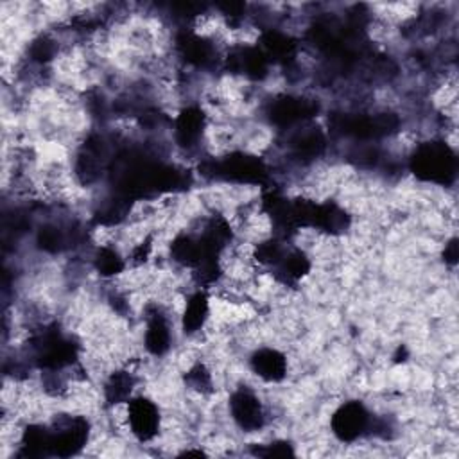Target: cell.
I'll use <instances>...</instances> for the list:
<instances>
[{
  "label": "cell",
  "instance_id": "6da1fadb",
  "mask_svg": "<svg viewBox=\"0 0 459 459\" xmlns=\"http://www.w3.org/2000/svg\"><path fill=\"white\" fill-rule=\"evenodd\" d=\"M230 411L235 423L247 432L262 429L265 421V411L258 396L249 389H242L231 396Z\"/></svg>",
  "mask_w": 459,
  "mask_h": 459
},
{
  "label": "cell",
  "instance_id": "7a4b0ae2",
  "mask_svg": "<svg viewBox=\"0 0 459 459\" xmlns=\"http://www.w3.org/2000/svg\"><path fill=\"white\" fill-rule=\"evenodd\" d=\"M368 427V412L359 402L344 403L332 418L333 434L342 441L357 439Z\"/></svg>",
  "mask_w": 459,
  "mask_h": 459
},
{
  "label": "cell",
  "instance_id": "3957f363",
  "mask_svg": "<svg viewBox=\"0 0 459 459\" xmlns=\"http://www.w3.org/2000/svg\"><path fill=\"white\" fill-rule=\"evenodd\" d=\"M251 368L260 380L280 382L287 377V357L274 348H260L251 359Z\"/></svg>",
  "mask_w": 459,
  "mask_h": 459
}]
</instances>
